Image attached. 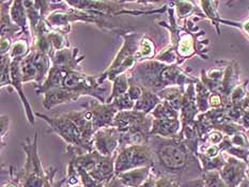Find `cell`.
I'll return each instance as SVG.
<instances>
[{
    "label": "cell",
    "instance_id": "cell-2",
    "mask_svg": "<svg viewBox=\"0 0 249 187\" xmlns=\"http://www.w3.org/2000/svg\"><path fill=\"white\" fill-rule=\"evenodd\" d=\"M148 143L153 153L152 168L155 173H176L189 163V148L180 137L164 138L151 135Z\"/></svg>",
    "mask_w": 249,
    "mask_h": 187
},
{
    "label": "cell",
    "instance_id": "cell-26",
    "mask_svg": "<svg viewBox=\"0 0 249 187\" xmlns=\"http://www.w3.org/2000/svg\"><path fill=\"white\" fill-rule=\"evenodd\" d=\"M221 104V99H220V95L215 93L210 98V105L212 107H217Z\"/></svg>",
    "mask_w": 249,
    "mask_h": 187
},
{
    "label": "cell",
    "instance_id": "cell-23",
    "mask_svg": "<svg viewBox=\"0 0 249 187\" xmlns=\"http://www.w3.org/2000/svg\"><path fill=\"white\" fill-rule=\"evenodd\" d=\"M127 93L129 95V98H131L135 102V103H136V102L140 99V96L142 95L143 89L136 85H129V89L127 91Z\"/></svg>",
    "mask_w": 249,
    "mask_h": 187
},
{
    "label": "cell",
    "instance_id": "cell-4",
    "mask_svg": "<svg viewBox=\"0 0 249 187\" xmlns=\"http://www.w3.org/2000/svg\"><path fill=\"white\" fill-rule=\"evenodd\" d=\"M152 166L153 153L149 143L133 144L118 150L115 162V171L117 174L132 169L152 167Z\"/></svg>",
    "mask_w": 249,
    "mask_h": 187
},
{
    "label": "cell",
    "instance_id": "cell-6",
    "mask_svg": "<svg viewBox=\"0 0 249 187\" xmlns=\"http://www.w3.org/2000/svg\"><path fill=\"white\" fill-rule=\"evenodd\" d=\"M27 154V172L31 171L29 175L26 176L25 187H42L43 182V171L41 167V162L37 155V134H36L35 139L31 140L30 138H26L24 143H20Z\"/></svg>",
    "mask_w": 249,
    "mask_h": 187
},
{
    "label": "cell",
    "instance_id": "cell-16",
    "mask_svg": "<svg viewBox=\"0 0 249 187\" xmlns=\"http://www.w3.org/2000/svg\"><path fill=\"white\" fill-rule=\"evenodd\" d=\"M156 57L155 46L153 41L148 36H143L142 40L140 41L139 51L136 53V61L142 62L147 60H153Z\"/></svg>",
    "mask_w": 249,
    "mask_h": 187
},
{
    "label": "cell",
    "instance_id": "cell-3",
    "mask_svg": "<svg viewBox=\"0 0 249 187\" xmlns=\"http://www.w3.org/2000/svg\"><path fill=\"white\" fill-rule=\"evenodd\" d=\"M120 35L123 37V45L121 50L119 51L115 60L110 64V67L100 76H97L100 84H104L106 79L109 82H113L119 75L127 73L137 63L136 53L139 51L140 41L142 40L143 35L138 34H128V32L121 34Z\"/></svg>",
    "mask_w": 249,
    "mask_h": 187
},
{
    "label": "cell",
    "instance_id": "cell-14",
    "mask_svg": "<svg viewBox=\"0 0 249 187\" xmlns=\"http://www.w3.org/2000/svg\"><path fill=\"white\" fill-rule=\"evenodd\" d=\"M243 174V165L234 159H230L224 169L221 170V178L227 186L234 187L239 183Z\"/></svg>",
    "mask_w": 249,
    "mask_h": 187
},
{
    "label": "cell",
    "instance_id": "cell-17",
    "mask_svg": "<svg viewBox=\"0 0 249 187\" xmlns=\"http://www.w3.org/2000/svg\"><path fill=\"white\" fill-rule=\"evenodd\" d=\"M112 83L113 85H112L111 94L109 95V98L106 100V104H110L113 100L118 98V96L125 94L129 89V82H128V77L126 73L119 75V76L113 80Z\"/></svg>",
    "mask_w": 249,
    "mask_h": 187
},
{
    "label": "cell",
    "instance_id": "cell-8",
    "mask_svg": "<svg viewBox=\"0 0 249 187\" xmlns=\"http://www.w3.org/2000/svg\"><path fill=\"white\" fill-rule=\"evenodd\" d=\"M83 107L90 111L95 132L101 128L112 126L115 118L119 112L112 104H103L100 101L94 100L86 103Z\"/></svg>",
    "mask_w": 249,
    "mask_h": 187
},
{
    "label": "cell",
    "instance_id": "cell-25",
    "mask_svg": "<svg viewBox=\"0 0 249 187\" xmlns=\"http://www.w3.org/2000/svg\"><path fill=\"white\" fill-rule=\"evenodd\" d=\"M9 118L5 116H1V143L4 146V137L8 134L9 130Z\"/></svg>",
    "mask_w": 249,
    "mask_h": 187
},
{
    "label": "cell",
    "instance_id": "cell-22",
    "mask_svg": "<svg viewBox=\"0 0 249 187\" xmlns=\"http://www.w3.org/2000/svg\"><path fill=\"white\" fill-rule=\"evenodd\" d=\"M204 187H227L224 181L219 179L216 172H210L204 175Z\"/></svg>",
    "mask_w": 249,
    "mask_h": 187
},
{
    "label": "cell",
    "instance_id": "cell-10",
    "mask_svg": "<svg viewBox=\"0 0 249 187\" xmlns=\"http://www.w3.org/2000/svg\"><path fill=\"white\" fill-rule=\"evenodd\" d=\"M80 96L77 93L71 92V91L64 90L62 88L53 89L47 91L44 94V102L43 106L46 110H51L53 107L61 105L64 103H70V102L77 101Z\"/></svg>",
    "mask_w": 249,
    "mask_h": 187
},
{
    "label": "cell",
    "instance_id": "cell-1",
    "mask_svg": "<svg viewBox=\"0 0 249 187\" xmlns=\"http://www.w3.org/2000/svg\"><path fill=\"white\" fill-rule=\"evenodd\" d=\"M126 75L129 85H139L156 94L166 88L183 85L187 80L178 67L161 63L155 59L136 63Z\"/></svg>",
    "mask_w": 249,
    "mask_h": 187
},
{
    "label": "cell",
    "instance_id": "cell-19",
    "mask_svg": "<svg viewBox=\"0 0 249 187\" xmlns=\"http://www.w3.org/2000/svg\"><path fill=\"white\" fill-rule=\"evenodd\" d=\"M31 47L28 40H16L13 42L8 55L12 60H23L25 57L29 55Z\"/></svg>",
    "mask_w": 249,
    "mask_h": 187
},
{
    "label": "cell",
    "instance_id": "cell-18",
    "mask_svg": "<svg viewBox=\"0 0 249 187\" xmlns=\"http://www.w3.org/2000/svg\"><path fill=\"white\" fill-rule=\"evenodd\" d=\"M153 119L164 120V119H178V111L166 101H161L155 107V109L150 114Z\"/></svg>",
    "mask_w": 249,
    "mask_h": 187
},
{
    "label": "cell",
    "instance_id": "cell-15",
    "mask_svg": "<svg viewBox=\"0 0 249 187\" xmlns=\"http://www.w3.org/2000/svg\"><path fill=\"white\" fill-rule=\"evenodd\" d=\"M160 102L161 100L158 94L152 92V91L143 89L142 95L140 96V99L135 103L134 110L142 112V114L145 115H150Z\"/></svg>",
    "mask_w": 249,
    "mask_h": 187
},
{
    "label": "cell",
    "instance_id": "cell-9",
    "mask_svg": "<svg viewBox=\"0 0 249 187\" xmlns=\"http://www.w3.org/2000/svg\"><path fill=\"white\" fill-rule=\"evenodd\" d=\"M12 60V59H11ZM21 60H12L11 61V85H13V88L15 89L16 92L18 93L19 98L23 102L24 104V108L26 110V116L27 119H28L29 123L31 124H35V116H34V111H32V108L30 107L28 100L24 94V91L21 89V85H23V80H21V74H20V64Z\"/></svg>",
    "mask_w": 249,
    "mask_h": 187
},
{
    "label": "cell",
    "instance_id": "cell-24",
    "mask_svg": "<svg viewBox=\"0 0 249 187\" xmlns=\"http://www.w3.org/2000/svg\"><path fill=\"white\" fill-rule=\"evenodd\" d=\"M178 5V14L180 17H184L191 12L193 9V5L191 2H177Z\"/></svg>",
    "mask_w": 249,
    "mask_h": 187
},
{
    "label": "cell",
    "instance_id": "cell-7",
    "mask_svg": "<svg viewBox=\"0 0 249 187\" xmlns=\"http://www.w3.org/2000/svg\"><path fill=\"white\" fill-rule=\"evenodd\" d=\"M93 148L103 156H112L120 148V133L113 126L96 131L93 135Z\"/></svg>",
    "mask_w": 249,
    "mask_h": 187
},
{
    "label": "cell",
    "instance_id": "cell-12",
    "mask_svg": "<svg viewBox=\"0 0 249 187\" xmlns=\"http://www.w3.org/2000/svg\"><path fill=\"white\" fill-rule=\"evenodd\" d=\"M180 127V121L178 119H153L151 135L160 136L164 138H175L178 136Z\"/></svg>",
    "mask_w": 249,
    "mask_h": 187
},
{
    "label": "cell",
    "instance_id": "cell-21",
    "mask_svg": "<svg viewBox=\"0 0 249 187\" xmlns=\"http://www.w3.org/2000/svg\"><path fill=\"white\" fill-rule=\"evenodd\" d=\"M11 61L9 55L1 56V88L11 85Z\"/></svg>",
    "mask_w": 249,
    "mask_h": 187
},
{
    "label": "cell",
    "instance_id": "cell-27",
    "mask_svg": "<svg viewBox=\"0 0 249 187\" xmlns=\"http://www.w3.org/2000/svg\"><path fill=\"white\" fill-rule=\"evenodd\" d=\"M183 187H204V183H203V181L198 180V181L191 182V183L184 184Z\"/></svg>",
    "mask_w": 249,
    "mask_h": 187
},
{
    "label": "cell",
    "instance_id": "cell-5",
    "mask_svg": "<svg viewBox=\"0 0 249 187\" xmlns=\"http://www.w3.org/2000/svg\"><path fill=\"white\" fill-rule=\"evenodd\" d=\"M35 115L41 118L43 121H45L52 128V131L58 134V136L61 137L68 143V146L78 147L89 151L83 139L82 132H80L78 126L75 124L74 121L70 119L67 114L53 117L43 115L40 112H35Z\"/></svg>",
    "mask_w": 249,
    "mask_h": 187
},
{
    "label": "cell",
    "instance_id": "cell-13",
    "mask_svg": "<svg viewBox=\"0 0 249 187\" xmlns=\"http://www.w3.org/2000/svg\"><path fill=\"white\" fill-rule=\"evenodd\" d=\"M152 167H143L132 169L117 174V178L120 180L122 185L127 187H140L148 179L150 169Z\"/></svg>",
    "mask_w": 249,
    "mask_h": 187
},
{
    "label": "cell",
    "instance_id": "cell-28",
    "mask_svg": "<svg viewBox=\"0 0 249 187\" xmlns=\"http://www.w3.org/2000/svg\"><path fill=\"white\" fill-rule=\"evenodd\" d=\"M76 187H82V186H76Z\"/></svg>",
    "mask_w": 249,
    "mask_h": 187
},
{
    "label": "cell",
    "instance_id": "cell-20",
    "mask_svg": "<svg viewBox=\"0 0 249 187\" xmlns=\"http://www.w3.org/2000/svg\"><path fill=\"white\" fill-rule=\"evenodd\" d=\"M110 104L115 106L116 109L119 112L133 110L134 107H135V102L131 98H129V95H128L127 92L125 94L118 96V98L113 100Z\"/></svg>",
    "mask_w": 249,
    "mask_h": 187
},
{
    "label": "cell",
    "instance_id": "cell-11",
    "mask_svg": "<svg viewBox=\"0 0 249 187\" xmlns=\"http://www.w3.org/2000/svg\"><path fill=\"white\" fill-rule=\"evenodd\" d=\"M10 16L13 24L20 28L21 34H25L27 39H30L31 29L24 1H12L10 8Z\"/></svg>",
    "mask_w": 249,
    "mask_h": 187
}]
</instances>
